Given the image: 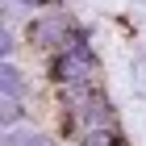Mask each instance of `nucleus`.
<instances>
[{
    "label": "nucleus",
    "mask_w": 146,
    "mask_h": 146,
    "mask_svg": "<svg viewBox=\"0 0 146 146\" xmlns=\"http://www.w3.org/2000/svg\"><path fill=\"white\" fill-rule=\"evenodd\" d=\"M21 4H29V9H34V4H46V0H21Z\"/></svg>",
    "instance_id": "nucleus-7"
},
{
    "label": "nucleus",
    "mask_w": 146,
    "mask_h": 146,
    "mask_svg": "<svg viewBox=\"0 0 146 146\" xmlns=\"http://www.w3.org/2000/svg\"><path fill=\"white\" fill-rule=\"evenodd\" d=\"M92 71H96V58H92L88 42L84 38H75V42H63L58 46V58H54V79L63 84V88H84L92 79Z\"/></svg>",
    "instance_id": "nucleus-1"
},
{
    "label": "nucleus",
    "mask_w": 146,
    "mask_h": 146,
    "mask_svg": "<svg viewBox=\"0 0 146 146\" xmlns=\"http://www.w3.org/2000/svg\"><path fill=\"white\" fill-rule=\"evenodd\" d=\"M4 146H50V138H42V134H29V129H25V134H17V129H13V134L4 138Z\"/></svg>",
    "instance_id": "nucleus-5"
},
{
    "label": "nucleus",
    "mask_w": 146,
    "mask_h": 146,
    "mask_svg": "<svg viewBox=\"0 0 146 146\" xmlns=\"http://www.w3.org/2000/svg\"><path fill=\"white\" fill-rule=\"evenodd\" d=\"M84 146H117V129H113V121L92 125L88 134H84Z\"/></svg>",
    "instance_id": "nucleus-3"
},
{
    "label": "nucleus",
    "mask_w": 146,
    "mask_h": 146,
    "mask_svg": "<svg viewBox=\"0 0 146 146\" xmlns=\"http://www.w3.org/2000/svg\"><path fill=\"white\" fill-rule=\"evenodd\" d=\"M0 88H4V96H9V100H17V96H21V71L13 67V63H4V67H0Z\"/></svg>",
    "instance_id": "nucleus-4"
},
{
    "label": "nucleus",
    "mask_w": 146,
    "mask_h": 146,
    "mask_svg": "<svg viewBox=\"0 0 146 146\" xmlns=\"http://www.w3.org/2000/svg\"><path fill=\"white\" fill-rule=\"evenodd\" d=\"M34 42H42V46H58V42H67V21H63V17L42 21V25L34 29Z\"/></svg>",
    "instance_id": "nucleus-2"
},
{
    "label": "nucleus",
    "mask_w": 146,
    "mask_h": 146,
    "mask_svg": "<svg viewBox=\"0 0 146 146\" xmlns=\"http://www.w3.org/2000/svg\"><path fill=\"white\" fill-rule=\"evenodd\" d=\"M17 121H21V109H17V100L4 96V125H17Z\"/></svg>",
    "instance_id": "nucleus-6"
}]
</instances>
